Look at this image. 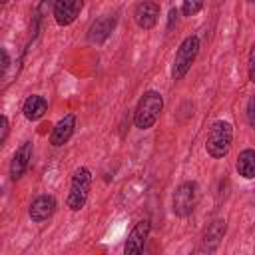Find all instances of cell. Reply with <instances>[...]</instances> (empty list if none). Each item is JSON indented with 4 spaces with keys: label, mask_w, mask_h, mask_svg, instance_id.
Instances as JSON below:
<instances>
[{
    "label": "cell",
    "mask_w": 255,
    "mask_h": 255,
    "mask_svg": "<svg viewBox=\"0 0 255 255\" xmlns=\"http://www.w3.org/2000/svg\"><path fill=\"white\" fill-rule=\"evenodd\" d=\"M161 110H163V98H161V94L155 92V90L145 92V94L141 96V100L137 102V108H135V114H133V124H135V128H139V129H149V128L157 122Z\"/></svg>",
    "instance_id": "cell-1"
},
{
    "label": "cell",
    "mask_w": 255,
    "mask_h": 255,
    "mask_svg": "<svg viewBox=\"0 0 255 255\" xmlns=\"http://www.w3.org/2000/svg\"><path fill=\"white\" fill-rule=\"evenodd\" d=\"M231 141H233V126L225 120H217L209 128V133L205 139V149L211 157L219 159V157H225L229 153Z\"/></svg>",
    "instance_id": "cell-2"
},
{
    "label": "cell",
    "mask_w": 255,
    "mask_h": 255,
    "mask_svg": "<svg viewBox=\"0 0 255 255\" xmlns=\"http://www.w3.org/2000/svg\"><path fill=\"white\" fill-rule=\"evenodd\" d=\"M90 187H92V171L88 167H78L74 171V175H72V183H70L66 205L72 211H80L88 201Z\"/></svg>",
    "instance_id": "cell-3"
},
{
    "label": "cell",
    "mask_w": 255,
    "mask_h": 255,
    "mask_svg": "<svg viewBox=\"0 0 255 255\" xmlns=\"http://www.w3.org/2000/svg\"><path fill=\"white\" fill-rule=\"evenodd\" d=\"M197 54H199V38H197V36H187V38L179 44V48H177V52H175L173 70H171L173 80H181V78L189 72V68H191V64L195 62Z\"/></svg>",
    "instance_id": "cell-4"
},
{
    "label": "cell",
    "mask_w": 255,
    "mask_h": 255,
    "mask_svg": "<svg viewBox=\"0 0 255 255\" xmlns=\"http://www.w3.org/2000/svg\"><path fill=\"white\" fill-rule=\"evenodd\" d=\"M199 197V187L195 181H183L175 191H173V199H171V207L173 213L177 217H187L191 215V211L195 209Z\"/></svg>",
    "instance_id": "cell-5"
},
{
    "label": "cell",
    "mask_w": 255,
    "mask_h": 255,
    "mask_svg": "<svg viewBox=\"0 0 255 255\" xmlns=\"http://www.w3.org/2000/svg\"><path fill=\"white\" fill-rule=\"evenodd\" d=\"M84 0H56L54 2V20L58 26H70L82 12Z\"/></svg>",
    "instance_id": "cell-6"
},
{
    "label": "cell",
    "mask_w": 255,
    "mask_h": 255,
    "mask_svg": "<svg viewBox=\"0 0 255 255\" xmlns=\"http://www.w3.org/2000/svg\"><path fill=\"white\" fill-rule=\"evenodd\" d=\"M133 20L141 30H151L159 20V4L153 0H143L133 10Z\"/></svg>",
    "instance_id": "cell-7"
},
{
    "label": "cell",
    "mask_w": 255,
    "mask_h": 255,
    "mask_svg": "<svg viewBox=\"0 0 255 255\" xmlns=\"http://www.w3.org/2000/svg\"><path fill=\"white\" fill-rule=\"evenodd\" d=\"M149 229H151V225H149L147 219H141V221L135 223V227L129 231V235L126 239V245H124L126 255H137V253L143 251V245H145V239L149 235Z\"/></svg>",
    "instance_id": "cell-8"
},
{
    "label": "cell",
    "mask_w": 255,
    "mask_h": 255,
    "mask_svg": "<svg viewBox=\"0 0 255 255\" xmlns=\"http://www.w3.org/2000/svg\"><path fill=\"white\" fill-rule=\"evenodd\" d=\"M54 211H56V199L52 195H38L28 207V215L34 223H42L50 219Z\"/></svg>",
    "instance_id": "cell-9"
},
{
    "label": "cell",
    "mask_w": 255,
    "mask_h": 255,
    "mask_svg": "<svg viewBox=\"0 0 255 255\" xmlns=\"http://www.w3.org/2000/svg\"><path fill=\"white\" fill-rule=\"evenodd\" d=\"M225 229H227V225H225L223 219H215L213 223H209V227L205 229V233H203V237H201L199 251H201V253H211V251H215V249L219 247L223 235H225Z\"/></svg>",
    "instance_id": "cell-10"
},
{
    "label": "cell",
    "mask_w": 255,
    "mask_h": 255,
    "mask_svg": "<svg viewBox=\"0 0 255 255\" xmlns=\"http://www.w3.org/2000/svg\"><path fill=\"white\" fill-rule=\"evenodd\" d=\"M74 128H76V116L74 114H66L62 120H58V124L52 128V133H50V143L60 147L64 145L72 133H74Z\"/></svg>",
    "instance_id": "cell-11"
},
{
    "label": "cell",
    "mask_w": 255,
    "mask_h": 255,
    "mask_svg": "<svg viewBox=\"0 0 255 255\" xmlns=\"http://www.w3.org/2000/svg\"><path fill=\"white\" fill-rule=\"evenodd\" d=\"M30 159H32V141H24L16 149V153H14L12 161H10V177L12 179H20L26 173V169L30 165Z\"/></svg>",
    "instance_id": "cell-12"
},
{
    "label": "cell",
    "mask_w": 255,
    "mask_h": 255,
    "mask_svg": "<svg viewBox=\"0 0 255 255\" xmlns=\"http://www.w3.org/2000/svg\"><path fill=\"white\" fill-rule=\"evenodd\" d=\"M116 26V18L114 16H102L96 22H92L90 30H88V40L92 44H102L110 38V34L114 32Z\"/></svg>",
    "instance_id": "cell-13"
},
{
    "label": "cell",
    "mask_w": 255,
    "mask_h": 255,
    "mask_svg": "<svg viewBox=\"0 0 255 255\" xmlns=\"http://www.w3.org/2000/svg\"><path fill=\"white\" fill-rule=\"evenodd\" d=\"M22 112H24V118L30 120V122H36L40 120L46 112H48V102L44 96H38V94H32L26 98L24 106H22Z\"/></svg>",
    "instance_id": "cell-14"
},
{
    "label": "cell",
    "mask_w": 255,
    "mask_h": 255,
    "mask_svg": "<svg viewBox=\"0 0 255 255\" xmlns=\"http://www.w3.org/2000/svg\"><path fill=\"white\" fill-rule=\"evenodd\" d=\"M235 167H237V171H239L241 177L253 179L255 177V151L251 147L243 149L239 153V157H237V165Z\"/></svg>",
    "instance_id": "cell-15"
},
{
    "label": "cell",
    "mask_w": 255,
    "mask_h": 255,
    "mask_svg": "<svg viewBox=\"0 0 255 255\" xmlns=\"http://www.w3.org/2000/svg\"><path fill=\"white\" fill-rule=\"evenodd\" d=\"M203 6H205V0H183L181 10L185 16H195Z\"/></svg>",
    "instance_id": "cell-16"
},
{
    "label": "cell",
    "mask_w": 255,
    "mask_h": 255,
    "mask_svg": "<svg viewBox=\"0 0 255 255\" xmlns=\"http://www.w3.org/2000/svg\"><path fill=\"white\" fill-rule=\"evenodd\" d=\"M8 68H10V54L6 48H0V80L6 76Z\"/></svg>",
    "instance_id": "cell-17"
},
{
    "label": "cell",
    "mask_w": 255,
    "mask_h": 255,
    "mask_svg": "<svg viewBox=\"0 0 255 255\" xmlns=\"http://www.w3.org/2000/svg\"><path fill=\"white\" fill-rule=\"evenodd\" d=\"M8 133H10V122L6 116L0 114V147L4 145V141L8 139Z\"/></svg>",
    "instance_id": "cell-18"
},
{
    "label": "cell",
    "mask_w": 255,
    "mask_h": 255,
    "mask_svg": "<svg viewBox=\"0 0 255 255\" xmlns=\"http://www.w3.org/2000/svg\"><path fill=\"white\" fill-rule=\"evenodd\" d=\"M253 70H255V50L251 48L249 50V58H247V72H249V80L251 82L255 80V72Z\"/></svg>",
    "instance_id": "cell-19"
},
{
    "label": "cell",
    "mask_w": 255,
    "mask_h": 255,
    "mask_svg": "<svg viewBox=\"0 0 255 255\" xmlns=\"http://www.w3.org/2000/svg\"><path fill=\"white\" fill-rule=\"evenodd\" d=\"M253 96L249 98V102H247V122H249V126H255V116H253Z\"/></svg>",
    "instance_id": "cell-20"
},
{
    "label": "cell",
    "mask_w": 255,
    "mask_h": 255,
    "mask_svg": "<svg viewBox=\"0 0 255 255\" xmlns=\"http://www.w3.org/2000/svg\"><path fill=\"white\" fill-rule=\"evenodd\" d=\"M177 16H179L177 8H171L169 10V24H167V28H173V24H177Z\"/></svg>",
    "instance_id": "cell-21"
},
{
    "label": "cell",
    "mask_w": 255,
    "mask_h": 255,
    "mask_svg": "<svg viewBox=\"0 0 255 255\" xmlns=\"http://www.w3.org/2000/svg\"><path fill=\"white\" fill-rule=\"evenodd\" d=\"M6 2H8V0H0V4H6Z\"/></svg>",
    "instance_id": "cell-22"
},
{
    "label": "cell",
    "mask_w": 255,
    "mask_h": 255,
    "mask_svg": "<svg viewBox=\"0 0 255 255\" xmlns=\"http://www.w3.org/2000/svg\"><path fill=\"white\" fill-rule=\"evenodd\" d=\"M217 2H221V0H217Z\"/></svg>",
    "instance_id": "cell-23"
}]
</instances>
